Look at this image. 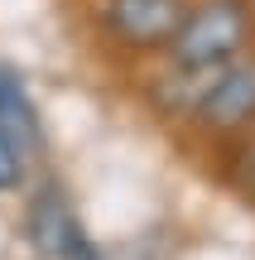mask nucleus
<instances>
[{"instance_id":"nucleus-4","label":"nucleus","mask_w":255,"mask_h":260,"mask_svg":"<svg viewBox=\"0 0 255 260\" xmlns=\"http://www.w3.org/2000/svg\"><path fill=\"white\" fill-rule=\"evenodd\" d=\"M24 232H29V241H34L39 251L53 255V260H106L92 241H87V232H82V222H77L67 193L53 183V178H48L44 188H34L29 212H24Z\"/></svg>"},{"instance_id":"nucleus-6","label":"nucleus","mask_w":255,"mask_h":260,"mask_svg":"<svg viewBox=\"0 0 255 260\" xmlns=\"http://www.w3.org/2000/svg\"><path fill=\"white\" fill-rule=\"evenodd\" d=\"M29 169V154L15 145L10 135H0V193H10V188H19V178H24Z\"/></svg>"},{"instance_id":"nucleus-3","label":"nucleus","mask_w":255,"mask_h":260,"mask_svg":"<svg viewBox=\"0 0 255 260\" xmlns=\"http://www.w3.org/2000/svg\"><path fill=\"white\" fill-rule=\"evenodd\" d=\"M193 0H101L96 24L125 53H164L183 29Z\"/></svg>"},{"instance_id":"nucleus-2","label":"nucleus","mask_w":255,"mask_h":260,"mask_svg":"<svg viewBox=\"0 0 255 260\" xmlns=\"http://www.w3.org/2000/svg\"><path fill=\"white\" fill-rule=\"evenodd\" d=\"M188 121L202 135H217V140L255 130V53H241L236 63L202 77L198 96L188 106Z\"/></svg>"},{"instance_id":"nucleus-5","label":"nucleus","mask_w":255,"mask_h":260,"mask_svg":"<svg viewBox=\"0 0 255 260\" xmlns=\"http://www.w3.org/2000/svg\"><path fill=\"white\" fill-rule=\"evenodd\" d=\"M0 135H10L29 159L44 154V121H39V106L29 96L24 77L15 68L0 63Z\"/></svg>"},{"instance_id":"nucleus-1","label":"nucleus","mask_w":255,"mask_h":260,"mask_svg":"<svg viewBox=\"0 0 255 260\" xmlns=\"http://www.w3.org/2000/svg\"><path fill=\"white\" fill-rule=\"evenodd\" d=\"M250 39H255L250 0H198V5H188V19H183V29L173 34V44L164 53H169L173 73L198 87L217 68L250 53Z\"/></svg>"}]
</instances>
